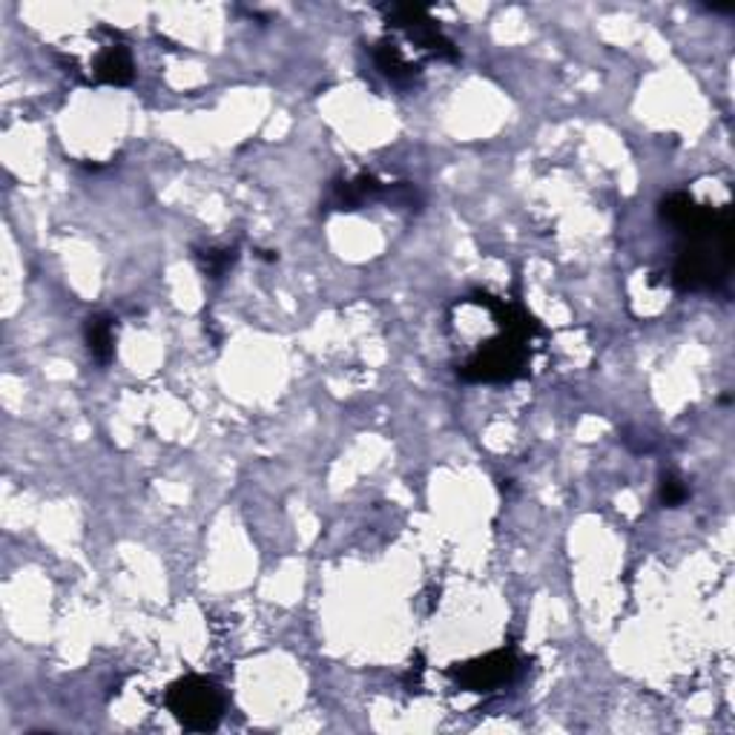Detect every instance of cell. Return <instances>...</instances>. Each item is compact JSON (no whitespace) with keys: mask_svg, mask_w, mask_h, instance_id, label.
<instances>
[{"mask_svg":"<svg viewBox=\"0 0 735 735\" xmlns=\"http://www.w3.org/2000/svg\"><path fill=\"white\" fill-rule=\"evenodd\" d=\"M733 268V216L701 238H687L681 247L672 282L678 291L701 293L715 291L727 282Z\"/></svg>","mask_w":735,"mask_h":735,"instance_id":"1","label":"cell"},{"mask_svg":"<svg viewBox=\"0 0 735 735\" xmlns=\"http://www.w3.org/2000/svg\"><path fill=\"white\" fill-rule=\"evenodd\" d=\"M167 710L173 712L175 721L193 733H210L219 727L224 715V696L210 678L201 675H184L167 687Z\"/></svg>","mask_w":735,"mask_h":735,"instance_id":"2","label":"cell"},{"mask_svg":"<svg viewBox=\"0 0 735 735\" xmlns=\"http://www.w3.org/2000/svg\"><path fill=\"white\" fill-rule=\"evenodd\" d=\"M531 336L517 331H503L498 340H489L486 345L468 356L466 363L460 365V380L466 382H512L523 377L526 368V342Z\"/></svg>","mask_w":735,"mask_h":735,"instance_id":"3","label":"cell"},{"mask_svg":"<svg viewBox=\"0 0 735 735\" xmlns=\"http://www.w3.org/2000/svg\"><path fill=\"white\" fill-rule=\"evenodd\" d=\"M382 15H385L388 26L394 29H403L414 44H419L422 49H428L434 58H443V61H457V49L443 35V29L434 24V17L428 15L426 7H414V3H391V7H382Z\"/></svg>","mask_w":735,"mask_h":735,"instance_id":"4","label":"cell"},{"mask_svg":"<svg viewBox=\"0 0 735 735\" xmlns=\"http://www.w3.org/2000/svg\"><path fill=\"white\" fill-rule=\"evenodd\" d=\"M449 675L463 689L491 693V689L503 687L517 675V656L512 649H498V652H489V656L475 658V661H466V664L451 666Z\"/></svg>","mask_w":735,"mask_h":735,"instance_id":"5","label":"cell"},{"mask_svg":"<svg viewBox=\"0 0 735 735\" xmlns=\"http://www.w3.org/2000/svg\"><path fill=\"white\" fill-rule=\"evenodd\" d=\"M388 184H382L377 175L363 173L356 179H345V182H336L331 187V205L333 210H356L363 207L365 201H373V198H385Z\"/></svg>","mask_w":735,"mask_h":735,"instance_id":"6","label":"cell"},{"mask_svg":"<svg viewBox=\"0 0 735 735\" xmlns=\"http://www.w3.org/2000/svg\"><path fill=\"white\" fill-rule=\"evenodd\" d=\"M93 75L98 84H110V87H127L135 78V64L130 49L124 44H110L101 49L93 64Z\"/></svg>","mask_w":735,"mask_h":735,"instance_id":"7","label":"cell"},{"mask_svg":"<svg viewBox=\"0 0 735 735\" xmlns=\"http://www.w3.org/2000/svg\"><path fill=\"white\" fill-rule=\"evenodd\" d=\"M373 61H377V70L385 75L394 87H412L414 81L419 78V64L405 61L403 49L396 47L394 40H380L373 47Z\"/></svg>","mask_w":735,"mask_h":735,"instance_id":"8","label":"cell"},{"mask_svg":"<svg viewBox=\"0 0 735 735\" xmlns=\"http://www.w3.org/2000/svg\"><path fill=\"white\" fill-rule=\"evenodd\" d=\"M84 336H87V348L98 365H110L115 356V333H112L110 317H89L84 324Z\"/></svg>","mask_w":735,"mask_h":735,"instance_id":"9","label":"cell"},{"mask_svg":"<svg viewBox=\"0 0 735 735\" xmlns=\"http://www.w3.org/2000/svg\"><path fill=\"white\" fill-rule=\"evenodd\" d=\"M236 256L233 247H205V250H196V265L207 279H222L236 265Z\"/></svg>","mask_w":735,"mask_h":735,"instance_id":"10","label":"cell"},{"mask_svg":"<svg viewBox=\"0 0 735 735\" xmlns=\"http://www.w3.org/2000/svg\"><path fill=\"white\" fill-rule=\"evenodd\" d=\"M687 498H689L687 482L681 480L678 475H672L670 471V475L661 477V486H658V500H661L666 509H678Z\"/></svg>","mask_w":735,"mask_h":735,"instance_id":"11","label":"cell"}]
</instances>
